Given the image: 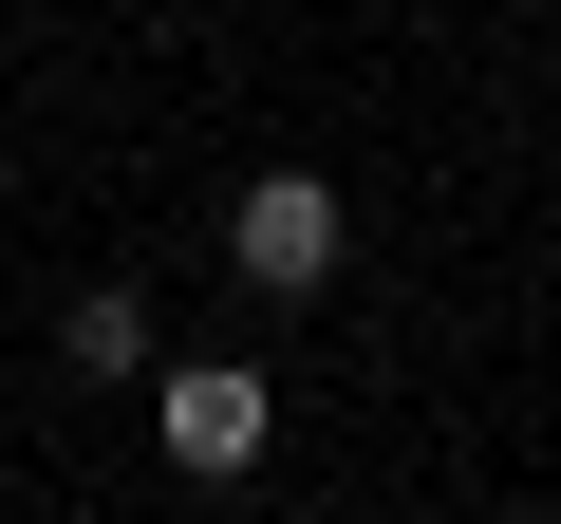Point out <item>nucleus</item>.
<instances>
[{"label":"nucleus","mask_w":561,"mask_h":524,"mask_svg":"<svg viewBox=\"0 0 561 524\" xmlns=\"http://www.w3.org/2000/svg\"><path fill=\"white\" fill-rule=\"evenodd\" d=\"M225 262H243L262 300H319V282H337V187H319V169H262L243 225H225Z\"/></svg>","instance_id":"1"},{"label":"nucleus","mask_w":561,"mask_h":524,"mask_svg":"<svg viewBox=\"0 0 561 524\" xmlns=\"http://www.w3.org/2000/svg\"><path fill=\"white\" fill-rule=\"evenodd\" d=\"M150 431H169L187 487H225V468H262V375H243V356H187V375L150 394Z\"/></svg>","instance_id":"2"},{"label":"nucleus","mask_w":561,"mask_h":524,"mask_svg":"<svg viewBox=\"0 0 561 524\" xmlns=\"http://www.w3.org/2000/svg\"><path fill=\"white\" fill-rule=\"evenodd\" d=\"M57 338H76V375H150V300H131V282H94Z\"/></svg>","instance_id":"3"}]
</instances>
